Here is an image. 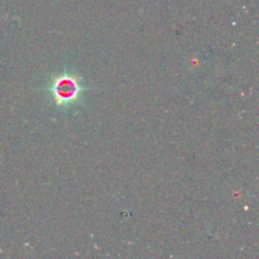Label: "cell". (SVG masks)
I'll return each mask as SVG.
<instances>
[{
  "label": "cell",
  "instance_id": "obj_1",
  "mask_svg": "<svg viewBox=\"0 0 259 259\" xmlns=\"http://www.w3.org/2000/svg\"><path fill=\"white\" fill-rule=\"evenodd\" d=\"M81 91H82V86H81L80 78L71 73L57 76L51 86L53 99L60 106H67L75 103L80 98Z\"/></svg>",
  "mask_w": 259,
  "mask_h": 259
}]
</instances>
